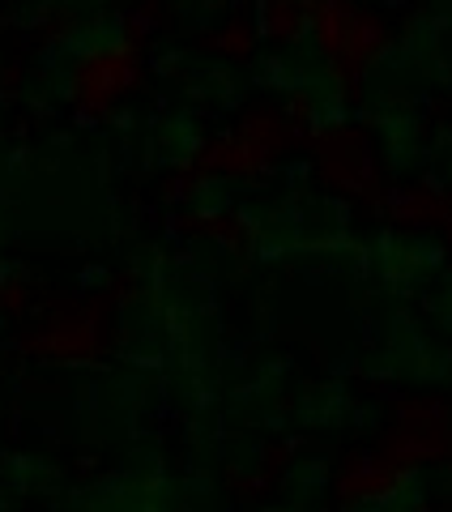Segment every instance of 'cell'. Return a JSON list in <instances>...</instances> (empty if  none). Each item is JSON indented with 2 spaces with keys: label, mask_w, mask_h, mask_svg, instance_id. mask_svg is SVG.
Segmentation results:
<instances>
[{
  "label": "cell",
  "mask_w": 452,
  "mask_h": 512,
  "mask_svg": "<svg viewBox=\"0 0 452 512\" xmlns=\"http://www.w3.org/2000/svg\"><path fill=\"white\" fill-rule=\"evenodd\" d=\"M107 320L111 308L107 299H82V303H64L52 308L35 329L26 333V350L43 359H60V363H86L103 350L107 342Z\"/></svg>",
  "instance_id": "obj_1"
},
{
  "label": "cell",
  "mask_w": 452,
  "mask_h": 512,
  "mask_svg": "<svg viewBox=\"0 0 452 512\" xmlns=\"http://www.w3.org/2000/svg\"><path fill=\"white\" fill-rule=\"evenodd\" d=\"M137 82V35L94 47L73 69V103L82 111H107Z\"/></svg>",
  "instance_id": "obj_2"
},
{
  "label": "cell",
  "mask_w": 452,
  "mask_h": 512,
  "mask_svg": "<svg viewBox=\"0 0 452 512\" xmlns=\"http://www.w3.org/2000/svg\"><path fill=\"white\" fill-rule=\"evenodd\" d=\"M0 308L9 316H26L30 312V286L22 278H5L0 282Z\"/></svg>",
  "instance_id": "obj_3"
}]
</instances>
